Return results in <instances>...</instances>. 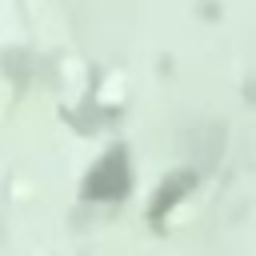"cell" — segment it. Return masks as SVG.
<instances>
[{
  "label": "cell",
  "instance_id": "cell-1",
  "mask_svg": "<svg viewBox=\"0 0 256 256\" xmlns=\"http://www.w3.org/2000/svg\"><path fill=\"white\" fill-rule=\"evenodd\" d=\"M128 188V164H124V152H112L92 176H88V196H100V200H112Z\"/></svg>",
  "mask_w": 256,
  "mask_h": 256
}]
</instances>
